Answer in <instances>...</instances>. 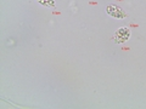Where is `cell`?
Masks as SVG:
<instances>
[{"instance_id": "6da1fadb", "label": "cell", "mask_w": 146, "mask_h": 109, "mask_svg": "<svg viewBox=\"0 0 146 109\" xmlns=\"http://www.w3.org/2000/svg\"><path fill=\"white\" fill-rule=\"evenodd\" d=\"M106 12L108 13L110 16L117 18V20H123V18L127 17V12L121 9L119 6H116V5H108L106 6Z\"/></svg>"}, {"instance_id": "7a4b0ae2", "label": "cell", "mask_w": 146, "mask_h": 109, "mask_svg": "<svg viewBox=\"0 0 146 109\" xmlns=\"http://www.w3.org/2000/svg\"><path fill=\"white\" fill-rule=\"evenodd\" d=\"M130 38V29L127 27H122V28L117 29L116 34H115V40L117 44H123L127 40H129Z\"/></svg>"}, {"instance_id": "3957f363", "label": "cell", "mask_w": 146, "mask_h": 109, "mask_svg": "<svg viewBox=\"0 0 146 109\" xmlns=\"http://www.w3.org/2000/svg\"><path fill=\"white\" fill-rule=\"evenodd\" d=\"M38 3H40L44 6H50V7L55 6V0H38Z\"/></svg>"}]
</instances>
